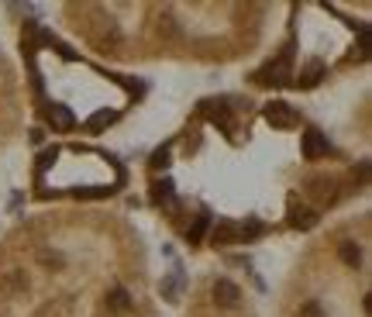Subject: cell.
<instances>
[{
	"label": "cell",
	"instance_id": "obj_2",
	"mask_svg": "<svg viewBox=\"0 0 372 317\" xmlns=\"http://www.w3.org/2000/svg\"><path fill=\"white\" fill-rule=\"evenodd\" d=\"M66 28L117 62H231L262 45L269 3H66Z\"/></svg>",
	"mask_w": 372,
	"mask_h": 317
},
{
	"label": "cell",
	"instance_id": "obj_1",
	"mask_svg": "<svg viewBox=\"0 0 372 317\" xmlns=\"http://www.w3.org/2000/svg\"><path fill=\"white\" fill-rule=\"evenodd\" d=\"M142 228L93 204L45 207L0 238V317H159Z\"/></svg>",
	"mask_w": 372,
	"mask_h": 317
},
{
	"label": "cell",
	"instance_id": "obj_3",
	"mask_svg": "<svg viewBox=\"0 0 372 317\" xmlns=\"http://www.w3.org/2000/svg\"><path fill=\"white\" fill-rule=\"evenodd\" d=\"M372 221L348 211L317 228L293 255L279 286L276 317H369Z\"/></svg>",
	"mask_w": 372,
	"mask_h": 317
},
{
	"label": "cell",
	"instance_id": "obj_4",
	"mask_svg": "<svg viewBox=\"0 0 372 317\" xmlns=\"http://www.w3.org/2000/svg\"><path fill=\"white\" fill-rule=\"evenodd\" d=\"M183 317H259L248 290L231 273H207L189 286Z\"/></svg>",
	"mask_w": 372,
	"mask_h": 317
},
{
	"label": "cell",
	"instance_id": "obj_5",
	"mask_svg": "<svg viewBox=\"0 0 372 317\" xmlns=\"http://www.w3.org/2000/svg\"><path fill=\"white\" fill-rule=\"evenodd\" d=\"M28 104H24V80L10 59V52L0 45V159L17 145L24 135Z\"/></svg>",
	"mask_w": 372,
	"mask_h": 317
}]
</instances>
